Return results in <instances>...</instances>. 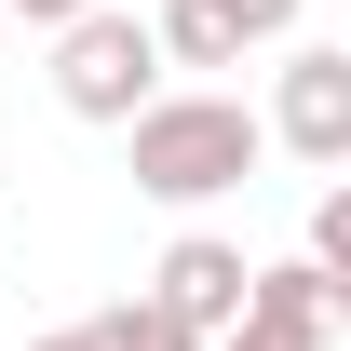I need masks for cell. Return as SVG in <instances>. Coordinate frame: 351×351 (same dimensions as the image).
<instances>
[{"label":"cell","mask_w":351,"mask_h":351,"mask_svg":"<svg viewBox=\"0 0 351 351\" xmlns=\"http://www.w3.org/2000/svg\"><path fill=\"white\" fill-rule=\"evenodd\" d=\"M217 351H311V338H284V324H230Z\"/></svg>","instance_id":"8fae6325"},{"label":"cell","mask_w":351,"mask_h":351,"mask_svg":"<svg viewBox=\"0 0 351 351\" xmlns=\"http://www.w3.org/2000/svg\"><path fill=\"white\" fill-rule=\"evenodd\" d=\"M0 14H27V27H41V41H54L68 14H95V0H0Z\"/></svg>","instance_id":"30bf717a"},{"label":"cell","mask_w":351,"mask_h":351,"mask_svg":"<svg viewBox=\"0 0 351 351\" xmlns=\"http://www.w3.org/2000/svg\"><path fill=\"white\" fill-rule=\"evenodd\" d=\"M149 298H162V311H189L203 338H230V324H243V298H257V257H243L230 230H176V243H162V270H149Z\"/></svg>","instance_id":"277c9868"},{"label":"cell","mask_w":351,"mask_h":351,"mask_svg":"<svg viewBox=\"0 0 351 351\" xmlns=\"http://www.w3.org/2000/svg\"><path fill=\"white\" fill-rule=\"evenodd\" d=\"M311 257H324V284H338V311H351V176L311 203Z\"/></svg>","instance_id":"ba28073f"},{"label":"cell","mask_w":351,"mask_h":351,"mask_svg":"<svg viewBox=\"0 0 351 351\" xmlns=\"http://www.w3.org/2000/svg\"><path fill=\"white\" fill-rule=\"evenodd\" d=\"M243 324H284V338L324 351L351 311H338V284H324V257H270V270H257V298H243Z\"/></svg>","instance_id":"5b68a950"},{"label":"cell","mask_w":351,"mask_h":351,"mask_svg":"<svg viewBox=\"0 0 351 351\" xmlns=\"http://www.w3.org/2000/svg\"><path fill=\"white\" fill-rule=\"evenodd\" d=\"M217 14L243 27V41H298V14H311V0H217Z\"/></svg>","instance_id":"9c48e42d"},{"label":"cell","mask_w":351,"mask_h":351,"mask_svg":"<svg viewBox=\"0 0 351 351\" xmlns=\"http://www.w3.org/2000/svg\"><path fill=\"white\" fill-rule=\"evenodd\" d=\"M270 149L351 176V54L338 41H298V54H284V82H270Z\"/></svg>","instance_id":"3957f363"},{"label":"cell","mask_w":351,"mask_h":351,"mask_svg":"<svg viewBox=\"0 0 351 351\" xmlns=\"http://www.w3.org/2000/svg\"><path fill=\"white\" fill-rule=\"evenodd\" d=\"M27 351H108V338H95V324H54V338H27Z\"/></svg>","instance_id":"7c38bea8"},{"label":"cell","mask_w":351,"mask_h":351,"mask_svg":"<svg viewBox=\"0 0 351 351\" xmlns=\"http://www.w3.org/2000/svg\"><path fill=\"white\" fill-rule=\"evenodd\" d=\"M162 27L149 14H122V0H95V14H68L54 27V108L68 122H135L149 95H162Z\"/></svg>","instance_id":"7a4b0ae2"},{"label":"cell","mask_w":351,"mask_h":351,"mask_svg":"<svg viewBox=\"0 0 351 351\" xmlns=\"http://www.w3.org/2000/svg\"><path fill=\"white\" fill-rule=\"evenodd\" d=\"M95 338L108 351H217L189 311H162V298H122V311H95Z\"/></svg>","instance_id":"52a82bcc"},{"label":"cell","mask_w":351,"mask_h":351,"mask_svg":"<svg viewBox=\"0 0 351 351\" xmlns=\"http://www.w3.org/2000/svg\"><path fill=\"white\" fill-rule=\"evenodd\" d=\"M257 149H270V108H243V95H149L122 122V162H135V189L149 203H217V189H243L257 176Z\"/></svg>","instance_id":"6da1fadb"},{"label":"cell","mask_w":351,"mask_h":351,"mask_svg":"<svg viewBox=\"0 0 351 351\" xmlns=\"http://www.w3.org/2000/svg\"><path fill=\"white\" fill-rule=\"evenodd\" d=\"M149 27H162V54H176V68H243V54H257V41L217 14V0H162Z\"/></svg>","instance_id":"8992f818"}]
</instances>
